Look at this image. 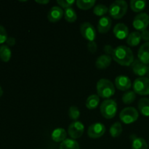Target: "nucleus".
<instances>
[{
    "mask_svg": "<svg viewBox=\"0 0 149 149\" xmlns=\"http://www.w3.org/2000/svg\"><path fill=\"white\" fill-rule=\"evenodd\" d=\"M112 59L123 66H129L134 62V55L131 49L125 45H120L114 48Z\"/></svg>",
    "mask_w": 149,
    "mask_h": 149,
    "instance_id": "f257e3e1",
    "label": "nucleus"
},
{
    "mask_svg": "<svg viewBox=\"0 0 149 149\" xmlns=\"http://www.w3.org/2000/svg\"><path fill=\"white\" fill-rule=\"evenodd\" d=\"M97 95L102 98L109 99L115 93V87L111 81L107 79H100L96 84Z\"/></svg>",
    "mask_w": 149,
    "mask_h": 149,
    "instance_id": "f03ea898",
    "label": "nucleus"
},
{
    "mask_svg": "<svg viewBox=\"0 0 149 149\" xmlns=\"http://www.w3.org/2000/svg\"><path fill=\"white\" fill-rule=\"evenodd\" d=\"M127 3L125 0H117L111 4L109 7V13L114 19H120L127 12Z\"/></svg>",
    "mask_w": 149,
    "mask_h": 149,
    "instance_id": "7ed1b4c3",
    "label": "nucleus"
},
{
    "mask_svg": "<svg viewBox=\"0 0 149 149\" xmlns=\"http://www.w3.org/2000/svg\"><path fill=\"white\" fill-rule=\"evenodd\" d=\"M100 110L103 117L107 119H113L117 111V103L113 99H106L100 105Z\"/></svg>",
    "mask_w": 149,
    "mask_h": 149,
    "instance_id": "20e7f679",
    "label": "nucleus"
},
{
    "mask_svg": "<svg viewBox=\"0 0 149 149\" xmlns=\"http://www.w3.org/2000/svg\"><path fill=\"white\" fill-rule=\"evenodd\" d=\"M139 116L138 111L133 107H127L121 111L119 119L123 123L130 125L136 122Z\"/></svg>",
    "mask_w": 149,
    "mask_h": 149,
    "instance_id": "39448f33",
    "label": "nucleus"
},
{
    "mask_svg": "<svg viewBox=\"0 0 149 149\" xmlns=\"http://www.w3.org/2000/svg\"><path fill=\"white\" fill-rule=\"evenodd\" d=\"M133 91L140 95H149V79L147 77H138L134 81Z\"/></svg>",
    "mask_w": 149,
    "mask_h": 149,
    "instance_id": "423d86ee",
    "label": "nucleus"
},
{
    "mask_svg": "<svg viewBox=\"0 0 149 149\" xmlns=\"http://www.w3.org/2000/svg\"><path fill=\"white\" fill-rule=\"evenodd\" d=\"M80 33L88 42H93L96 38V30L90 22H84L80 25Z\"/></svg>",
    "mask_w": 149,
    "mask_h": 149,
    "instance_id": "0eeeda50",
    "label": "nucleus"
},
{
    "mask_svg": "<svg viewBox=\"0 0 149 149\" xmlns=\"http://www.w3.org/2000/svg\"><path fill=\"white\" fill-rule=\"evenodd\" d=\"M132 25L137 31L142 32L146 30L149 25V15L146 13H139L134 17Z\"/></svg>",
    "mask_w": 149,
    "mask_h": 149,
    "instance_id": "6e6552de",
    "label": "nucleus"
},
{
    "mask_svg": "<svg viewBox=\"0 0 149 149\" xmlns=\"http://www.w3.org/2000/svg\"><path fill=\"white\" fill-rule=\"evenodd\" d=\"M84 132V126L82 122L79 121H74L71 123L68 128V133L71 139H78L82 136Z\"/></svg>",
    "mask_w": 149,
    "mask_h": 149,
    "instance_id": "1a4fd4ad",
    "label": "nucleus"
},
{
    "mask_svg": "<svg viewBox=\"0 0 149 149\" xmlns=\"http://www.w3.org/2000/svg\"><path fill=\"white\" fill-rule=\"evenodd\" d=\"M106 132V126L103 123L96 122L89 127L87 135L90 138L96 139L103 136Z\"/></svg>",
    "mask_w": 149,
    "mask_h": 149,
    "instance_id": "9d476101",
    "label": "nucleus"
},
{
    "mask_svg": "<svg viewBox=\"0 0 149 149\" xmlns=\"http://www.w3.org/2000/svg\"><path fill=\"white\" fill-rule=\"evenodd\" d=\"M115 85L118 90L127 91L132 87V81L127 76L119 75L115 79Z\"/></svg>",
    "mask_w": 149,
    "mask_h": 149,
    "instance_id": "9b49d317",
    "label": "nucleus"
},
{
    "mask_svg": "<svg viewBox=\"0 0 149 149\" xmlns=\"http://www.w3.org/2000/svg\"><path fill=\"white\" fill-rule=\"evenodd\" d=\"M131 67L134 74L139 76L140 77H143V76L146 75L149 71V67H148V65L139 60L134 61L131 65Z\"/></svg>",
    "mask_w": 149,
    "mask_h": 149,
    "instance_id": "f8f14e48",
    "label": "nucleus"
},
{
    "mask_svg": "<svg viewBox=\"0 0 149 149\" xmlns=\"http://www.w3.org/2000/svg\"><path fill=\"white\" fill-rule=\"evenodd\" d=\"M64 13L62 8L58 6H54L49 10L47 14V18L51 23H57L59 21L63 16Z\"/></svg>",
    "mask_w": 149,
    "mask_h": 149,
    "instance_id": "ddd939ff",
    "label": "nucleus"
},
{
    "mask_svg": "<svg viewBox=\"0 0 149 149\" xmlns=\"http://www.w3.org/2000/svg\"><path fill=\"white\" fill-rule=\"evenodd\" d=\"M113 34L117 39H125L129 36V29L125 23H117L113 28Z\"/></svg>",
    "mask_w": 149,
    "mask_h": 149,
    "instance_id": "4468645a",
    "label": "nucleus"
},
{
    "mask_svg": "<svg viewBox=\"0 0 149 149\" xmlns=\"http://www.w3.org/2000/svg\"><path fill=\"white\" fill-rule=\"evenodd\" d=\"M112 25V20L109 16L100 17L97 23V31L100 33H106L110 30Z\"/></svg>",
    "mask_w": 149,
    "mask_h": 149,
    "instance_id": "2eb2a0df",
    "label": "nucleus"
},
{
    "mask_svg": "<svg viewBox=\"0 0 149 149\" xmlns=\"http://www.w3.org/2000/svg\"><path fill=\"white\" fill-rule=\"evenodd\" d=\"M138 58L145 64L149 63V42H145L138 49Z\"/></svg>",
    "mask_w": 149,
    "mask_h": 149,
    "instance_id": "dca6fc26",
    "label": "nucleus"
},
{
    "mask_svg": "<svg viewBox=\"0 0 149 149\" xmlns=\"http://www.w3.org/2000/svg\"><path fill=\"white\" fill-rule=\"evenodd\" d=\"M111 61L112 57L107 55H102L96 60L95 65L98 69H105L111 65Z\"/></svg>",
    "mask_w": 149,
    "mask_h": 149,
    "instance_id": "f3484780",
    "label": "nucleus"
},
{
    "mask_svg": "<svg viewBox=\"0 0 149 149\" xmlns=\"http://www.w3.org/2000/svg\"><path fill=\"white\" fill-rule=\"evenodd\" d=\"M67 133L65 130L63 128H56L54 130L51 134V138L52 141L56 143H62L66 139Z\"/></svg>",
    "mask_w": 149,
    "mask_h": 149,
    "instance_id": "a211bd4d",
    "label": "nucleus"
},
{
    "mask_svg": "<svg viewBox=\"0 0 149 149\" xmlns=\"http://www.w3.org/2000/svg\"><path fill=\"white\" fill-rule=\"evenodd\" d=\"M141 34L138 31H133L130 33L127 38V43L129 46L130 47H135L138 45L141 42Z\"/></svg>",
    "mask_w": 149,
    "mask_h": 149,
    "instance_id": "6ab92c4d",
    "label": "nucleus"
},
{
    "mask_svg": "<svg viewBox=\"0 0 149 149\" xmlns=\"http://www.w3.org/2000/svg\"><path fill=\"white\" fill-rule=\"evenodd\" d=\"M138 107L140 112L143 116H149V98L143 97V98L140 99Z\"/></svg>",
    "mask_w": 149,
    "mask_h": 149,
    "instance_id": "aec40b11",
    "label": "nucleus"
},
{
    "mask_svg": "<svg viewBox=\"0 0 149 149\" xmlns=\"http://www.w3.org/2000/svg\"><path fill=\"white\" fill-rule=\"evenodd\" d=\"M100 103V97L97 95H91L86 100V107L90 110H93L98 106Z\"/></svg>",
    "mask_w": 149,
    "mask_h": 149,
    "instance_id": "412c9836",
    "label": "nucleus"
},
{
    "mask_svg": "<svg viewBox=\"0 0 149 149\" xmlns=\"http://www.w3.org/2000/svg\"><path fill=\"white\" fill-rule=\"evenodd\" d=\"M12 56V52L10 47L7 45H1L0 46V59L3 62H8Z\"/></svg>",
    "mask_w": 149,
    "mask_h": 149,
    "instance_id": "4be33fe9",
    "label": "nucleus"
},
{
    "mask_svg": "<svg viewBox=\"0 0 149 149\" xmlns=\"http://www.w3.org/2000/svg\"><path fill=\"white\" fill-rule=\"evenodd\" d=\"M146 1L144 0H131L130 7L135 13H139L146 8Z\"/></svg>",
    "mask_w": 149,
    "mask_h": 149,
    "instance_id": "5701e85b",
    "label": "nucleus"
},
{
    "mask_svg": "<svg viewBox=\"0 0 149 149\" xmlns=\"http://www.w3.org/2000/svg\"><path fill=\"white\" fill-rule=\"evenodd\" d=\"M60 149H80L78 142L74 139H65L60 145Z\"/></svg>",
    "mask_w": 149,
    "mask_h": 149,
    "instance_id": "b1692460",
    "label": "nucleus"
},
{
    "mask_svg": "<svg viewBox=\"0 0 149 149\" xmlns=\"http://www.w3.org/2000/svg\"><path fill=\"white\" fill-rule=\"evenodd\" d=\"M64 18L68 23H74L77 20V15L75 10L72 7L65 9L64 11Z\"/></svg>",
    "mask_w": 149,
    "mask_h": 149,
    "instance_id": "393cba45",
    "label": "nucleus"
},
{
    "mask_svg": "<svg viewBox=\"0 0 149 149\" xmlns=\"http://www.w3.org/2000/svg\"><path fill=\"white\" fill-rule=\"evenodd\" d=\"M109 132H110L111 135L113 138L119 137L122 132V124L119 122H115V123H113V125H111V127H110Z\"/></svg>",
    "mask_w": 149,
    "mask_h": 149,
    "instance_id": "a878e982",
    "label": "nucleus"
},
{
    "mask_svg": "<svg viewBox=\"0 0 149 149\" xmlns=\"http://www.w3.org/2000/svg\"><path fill=\"white\" fill-rule=\"evenodd\" d=\"M132 149H148V144L143 138H136L132 142Z\"/></svg>",
    "mask_w": 149,
    "mask_h": 149,
    "instance_id": "bb28decb",
    "label": "nucleus"
},
{
    "mask_svg": "<svg viewBox=\"0 0 149 149\" xmlns=\"http://www.w3.org/2000/svg\"><path fill=\"white\" fill-rule=\"evenodd\" d=\"M96 1L95 0H87V1H84V0H78L77 1V5L81 10H90V8L95 6Z\"/></svg>",
    "mask_w": 149,
    "mask_h": 149,
    "instance_id": "cd10ccee",
    "label": "nucleus"
},
{
    "mask_svg": "<svg viewBox=\"0 0 149 149\" xmlns=\"http://www.w3.org/2000/svg\"><path fill=\"white\" fill-rule=\"evenodd\" d=\"M136 98V95L134 91H127L125 93L122 95V101L125 104H131L135 101Z\"/></svg>",
    "mask_w": 149,
    "mask_h": 149,
    "instance_id": "c85d7f7f",
    "label": "nucleus"
},
{
    "mask_svg": "<svg viewBox=\"0 0 149 149\" xmlns=\"http://www.w3.org/2000/svg\"><path fill=\"white\" fill-rule=\"evenodd\" d=\"M93 13H94L95 15L103 17L104 15L109 13V8L105 4H98L96 6H95L94 9H93Z\"/></svg>",
    "mask_w": 149,
    "mask_h": 149,
    "instance_id": "c756f323",
    "label": "nucleus"
},
{
    "mask_svg": "<svg viewBox=\"0 0 149 149\" xmlns=\"http://www.w3.org/2000/svg\"><path fill=\"white\" fill-rule=\"evenodd\" d=\"M68 116L72 120H77L80 116L79 109L75 106H71L68 109Z\"/></svg>",
    "mask_w": 149,
    "mask_h": 149,
    "instance_id": "7c9ffc66",
    "label": "nucleus"
},
{
    "mask_svg": "<svg viewBox=\"0 0 149 149\" xmlns=\"http://www.w3.org/2000/svg\"><path fill=\"white\" fill-rule=\"evenodd\" d=\"M57 3L61 7L67 9L71 7V6L75 3V1H74V0H58Z\"/></svg>",
    "mask_w": 149,
    "mask_h": 149,
    "instance_id": "2f4dec72",
    "label": "nucleus"
},
{
    "mask_svg": "<svg viewBox=\"0 0 149 149\" xmlns=\"http://www.w3.org/2000/svg\"><path fill=\"white\" fill-rule=\"evenodd\" d=\"M7 33L5 28L0 25V44L6 42L7 39Z\"/></svg>",
    "mask_w": 149,
    "mask_h": 149,
    "instance_id": "473e14b6",
    "label": "nucleus"
},
{
    "mask_svg": "<svg viewBox=\"0 0 149 149\" xmlns=\"http://www.w3.org/2000/svg\"><path fill=\"white\" fill-rule=\"evenodd\" d=\"M87 49H88L89 52H91V53H95L97 49V45L96 42L95 41H93V42H88V43H87Z\"/></svg>",
    "mask_w": 149,
    "mask_h": 149,
    "instance_id": "72a5a7b5",
    "label": "nucleus"
},
{
    "mask_svg": "<svg viewBox=\"0 0 149 149\" xmlns=\"http://www.w3.org/2000/svg\"><path fill=\"white\" fill-rule=\"evenodd\" d=\"M103 51H104V52L106 53V55L112 57V55H113V51H114V48L112 47L111 45H105L104 47H103Z\"/></svg>",
    "mask_w": 149,
    "mask_h": 149,
    "instance_id": "f704fd0d",
    "label": "nucleus"
},
{
    "mask_svg": "<svg viewBox=\"0 0 149 149\" xmlns=\"http://www.w3.org/2000/svg\"><path fill=\"white\" fill-rule=\"evenodd\" d=\"M141 38L143 39L144 41H146V42H149V31L145 30L141 33Z\"/></svg>",
    "mask_w": 149,
    "mask_h": 149,
    "instance_id": "c9c22d12",
    "label": "nucleus"
},
{
    "mask_svg": "<svg viewBox=\"0 0 149 149\" xmlns=\"http://www.w3.org/2000/svg\"><path fill=\"white\" fill-rule=\"evenodd\" d=\"M15 39L13 37H8L7 38V41H6V43H7V46H10V47H13L15 45Z\"/></svg>",
    "mask_w": 149,
    "mask_h": 149,
    "instance_id": "e433bc0d",
    "label": "nucleus"
},
{
    "mask_svg": "<svg viewBox=\"0 0 149 149\" xmlns=\"http://www.w3.org/2000/svg\"><path fill=\"white\" fill-rule=\"evenodd\" d=\"M36 2L40 4H47L49 2V0H40V1L39 0H36Z\"/></svg>",
    "mask_w": 149,
    "mask_h": 149,
    "instance_id": "4c0bfd02",
    "label": "nucleus"
},
{
    "mask_svg": "<svg viewBox=\"0 0 149 149\" xmlns=\"http://www.w3.org/2000/svg\"><path fill=\"white\" fill-rule=\"evenodd\" d=\"M2 95H3V90H2V88L1 87V86H0V97L2 96Z\"/></svg>",
    "mask_w": 149,
    "mask_h": 149,
    "instance_id": "58836bf2",
    "label": "nucleus"
}]
</instances>
